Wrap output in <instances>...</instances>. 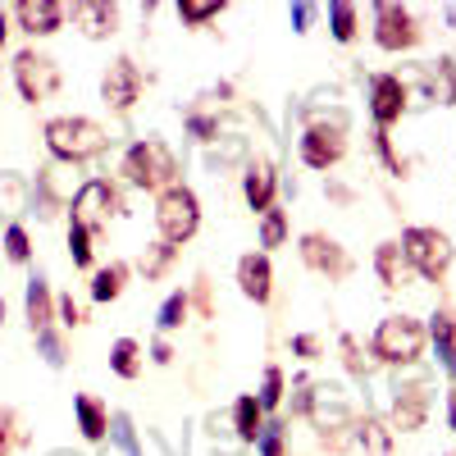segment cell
<instances>
[{
    "mask_svg": "<svg viewBox=\"0 0 456 456\" xmlns=\"http://www.w3.org/2000/svg\"><path fill=\"white\" fill-rule=\"evenodd\" d=\"M311 19H315V5H292V23H297V32H306Z\"/></svg>",
    "mask_w": 456,
    "mask_h": 456,
    "instance_id": "46",
    "label": "cell"
},
{
    "mask_svg": "<svg viewBox=\"0 0 456 456\" xmlns=\"http://www.w3.org/2000/svg\"><path fill=\"white\" fill-rule=\"evenodd\" d=\"M37 342H42V352H46V365H55V370H60V365H64V347H60V338L42 329V333H37Z\"/></svg>",
    "mask_w": 456,
    "mask_h": 456,
    "instance_id": "41",
    "label": "cell"
},
{
    "mask_svg": "<svg viewBox=\"0 0 456 456\" xmlns=\"http://www.w3.org/2000/svg\"><path fill=\"white\" fill-rule=\"evenodd\" d=\"M283 238H288V215L265 210L260 215V247H283Z\"/></svg>",
    "mask_w": 456,
    "mask_h": 456,
    "instance_id": "33",
    "label": "cell"
},
{
    "mask_svg": "<svg viewBox=\"0 0 456 456\" xmlns=\"http://www.w3.org/2000/svg\"><path fill=\"white\" fill-rule=\"evenodd\" d=\"M14 83H19L23 101L42 105V101H51V96L60 92V69H55L51 55L23 51V55H14Z\"/></svg>",
    "mask_w": 456,
    "mask_h": 456,
    "instance_id": "7",
    "label": "cell"
},
{
    "mask_svg": "<svg viewBox=\"0 0 456 456\" xmlns=\"http://www.w3.org/2000/svg\"><path fill=\"white\" fill-rule=\"evenodd\" d=\"M329 28H333V42H356V5H347V0L329 5Z\"/></svg>",
    "mask_w": 456,
    "mask_h": 456,
    "instance_id": "27",
    "label": "cell"
},
{
    "mask_svg": "<svg viewBox=\"0 0 456 456\" xmlns=\"http://www.w3.org/2000/svg\"><path fill=\"white\" fill-rule=\"evenodd\" d=\"M260 411H274L283 402V370L279 365H265V379H260Z\"/></svg>",
    "mask_w": 456,
    "mask_h": 456,
    "instance_id": "32",
    "label": "cell"
},
{
    "mask_svg": "<svg viewBox=\"0 0 456 456\" xmlns=\"http://www.w3.org/2000/svg\"><path fill=\"white\" fill-rule=\"evenodd\" d=\"M447 420H452V429H456V388L447 393Z\"/></svg>",
    "mask_w": 456,
    "mask_h": 456,
    "instance_id": "48",
    "label": "cell"
},
{
    "mask_svg": "<svg viewBox=\"0 0 456 456\" xmlns=\"http://www.w3.org/2000/svg\"><path fill=\"white\" fill-rule=\"evenodd\" d=\"M187 311H192V297H187L183 288L178 292H169L165 297V306H160V329L169 333V329H178L183 320H187Z\"/></svg>",
    "mask_w": 456,
    "mask_h": 456,
    "instance_id": "30",
    "label": "cell"
},
{
    "mask_svg": "<svg viewBox=\"0 0 456 456\" xmlns=\"http://www.w3.org/2000/svg\"><path fill=\"white\" fill-rule=\"evenodd\" d=\"M23 192H28V187L19 183V178H10V174H0V210H23Z\"/></svg>",
    "mask_w": 456,
    "mask_h": 456,
    "instance_id": "37",
    "label": "cell"
},
{
    "mask_svg": "<svg viewBox=\"0 0 456 456\" xmlns=\"http://www.w3.org/2000/svg\"><path fill=\"white\" fill-rule=\"evenodd\" d=\"M219 14H224L219 0H183V5H178V19H183L187 28H201V23H210V19H219Z\"/></svg>",
    "mask_w": 456,
    "mask_h": 456,
    "instance_id": "28",
    "label": "cell"
},
{
    "mask_svg": "<svg viewBox=\"0 0 456 456\" xmlns=\"http://www.w3.org/2000/svg\"><path fill=\"white\" fill-rule=\"evenodd\" d=\"M156 224H160V242H169V247H178V242L192 238L197 228H201V201H197L192 187L174 183L169 192H160V201H156Z\"/></svg>",
    "mask_w": 456,
    "mask_h": 456,
    "instance_id": "4",
    "label": "cell"
},
{
    "mask_svg": "<svg viewBox=\"0 0 456 456\" xmlns=\"http://www.w3.org/2000/svg\"><path fill=\"white\" fill-rule=\"evenodd\" d=\"M429 402H434V393H429L425 379H415V384H397V397H393V429H402V434L425 429Z\"/></svg>",
    "mask_w": 456,
    "mask_h": 456,
    "instance_id": "13",
    "label": "cell"
},
{
    "mask_svg": "<svg viewBox=\"0 0 456 456\" xmlns=\"http://www.w3.org/2000/svg\"><path fill=\"white\" fill-rule=\"evenodd\" d=\"M124 283H128V265L124 260H114V265H105V270H96V279H92V297L96 301H114L124 292Z\"/></svg>",
    "mask_w": 456,
    "mask_h": 456,
    "instance_id": "25",
    "label": "cell"
},
{
    "mask_svg": "<svg viewBox=\"0 0 456 456\" xmlns=\"http://www.w3.org/2000/svg\"><path fill=\"white\" fill-rule=\"evenodd\" d=\"M23 306H28V324H32V333H42V329L51 324V315H55V297H51L46 279H32V283H28Z\"/></svg>",
    "mask_w": 456,
    "mask_h": 456,
    "instance_id": "22",
    "label": "cell"
},
{
    "mask_svg": "<svg viewBox=\"0 0 456 456\" xmlns=\"http://www.w3.org/2000/svg\"><path fill=\"white\" fill-rule=\"evenodd\" d=\"M119 210V192H114V187L105 183V178H92V183H83L78 187V197H73V219H78L83 228H96Z\"/></svg>",
    "mask_w": 456,
    "mask_h": 456,
    "instance_id": "10",
    "label": "cell"
},
{
    "mask_svg": "<svg viewBox=\"0 0 456 456\" xmlns=\"http://www.w3.org/2000/svg\"><path fill=\"white\" fill-rule=\"evenodd\" d=\"M69 256H73L78 270H87V265H92V228H83L78 219L69 224Z\"/></svg>",
    "mask_w": 456,
    "mask_h": 456,
    "instance_id": "31",
    "label": "cell"
},
{
    "mask_svg": "<svg viewBox=\"0 0 456 456\" xmlns=\"http://www.w3.org/2000/svg\"><path fill=\"white\" fill-rule=\"evenodd\" d=\"M187 297H192L197 306H201V315H206V320L215 315V301H210V279H206V274H201V279L192 283V292H187Z\"/></svg>",
    "mask_w": 456,
    "mask_h": 456,
    "instance_id": "42",
    "label": "cell"
},
{
    "mask_svg": "<svg viewBox=\"0 0 456 456\" xmlns=\"http://www.w3.org/2000/svg\"><path fill=\"white\" fill-rule=\"evenodd\" d=\"M374 274H379V283L384 288H406L411 283V260H406V251H402V242H379V251H374Z\"/></svg>",
    "mask_w": 456,
    "mask_h": 456,
    "instance_id": "18",
    "label": "cell"
},
{
    "mask_svg": "<svg viewBox=\"0 0 456 456\" xmlns=\"http://www.w3.org/2000/svg\"><path fill=\"white\" fill-rule=\"evenodd\" d=\"M105 142H110L105 128H101L96 119H83V114H64V119H51V124H46L51 156H55V160H69V165L101 156Z\"/></svg>",
    "mask_w": 456,
    "mask_h": 456,
    "instance_id": "1",
    "label": "cell"
},
{
    "mask_svg": "<svg viewBox=\"0 0 456 456\" xmlns=\"http://www.w3.org/2000/svg\"><path fill=\"white\" fill-rule=\"evenodd\" d=\"M338 347H342V361H347V370H352L356 379H365V374H370V365H365V356H361V347H356V338H342Z\"/></svg>",
    "mask_w": 456,
    "mask_h": 456,
    "instance_id": "40",
    "label": "cell"
},
{
    "mask_svg": "<svg viewBox=\"0 0 456 456\" xmlns=\"http://www.w3.org/2000/svg\"><path fill=\"white\" fill-rule=\"evenodd\" d=\"M5 256H10L14 265H23V260L32 256V242H28V228H23V224H10V228H5Z\"/></svg>",
    "mask_w": 456,
    "mask_h": 456,
    "instance_id": "35",
    "label": "cell"
},
{
    "mask_svg": "<svg viewBox=\"0 0 456 456\" xmlns=\"http://www.w3.org/2000/svg\"><path fill=\"white\" fill-rule=\"evenodd\" d=\"M110 370L119 374V379H137L142 374V347H137L133 338H119L110 347Z\"/></svg>",
    "mask_w": 456,
    "mask_h": 456,
    "instance_id": "26",
    "label": "cell"
},
{
    "mask_svg": "<svg viewBox=\"0 0 456 456\" xmlns=\"http://www.w3.org/2000/svg\"><path fill=\"white\" fill-rule=\"evenodd\" d=\"M306 415L315 420V429H320V443H324V447L342 452V447L352 443L356 420H352L347 402H342V393H338L333 384H315V388H311V406H306Z\"/></svg>",
    "mask_w": 456,
    "mask_h": 456,
    "instance_id": "5",
    "label": "cell"
},
{
    "mask_svg": "<svg viewBox=\"0 0 456 456\" xmlns=\"http://www.w3.org/2000/svg\"><path fill=\"white\" fill-rule=\"evenodd\" d=\"M14 14H19V28L32 32V37H51V32L64 28V5L60 0H19Z\"/></svg>",
    "mask_w": 456,
    "mask_h": 456,
    "instance_id": "17",
    "label": "cell"
},
{
    "mask_svg": "<svg viewBox=\"0 0 456 456\" xmlns=\"http://www.w3.org/2000/svg\"><path fill=\"white\" fill-rule=\"evenodd\" d=\"M356 438L365 443L370 456H393V429L384 420H374V415H365V420L356 425Z\"/></svg>",
    "mask_w": 456,
    "mask_h": 456,
    "instance_id": "23",
    "label": "cell"
},
{
    "mask_svg": "<svg viewBox=\"0 0 456 456\" xmlns=\"http://www.w3.org/2000/svg\"><path fill=\"white\" fill-rule=\"evenodd\" d=\"M55 456H69V452H55Z\"/></svg>",
    "mask_w": 456,
    "mask_h": 456,
    "instance_id": "51",
    "label": "cell"
},
{
    "mask_svg": "<svg viewBox=\"0 0 456 456\" xmlns=\"http://www.w3.org/2000/svg\"><path fill=\"white\" fill-rule=\"evenodd\" d=\"M187 128H192L201 142H210L219 133V119H210V114H187Z\"/></svg>",
    "mask_w": 456,
    "mask_h": 456,
    "instance_id": "43",
    "label": "cell"
},
{
    "mask_svg": "<svg viewBox=\"0 0 456 456\" xmlns=\"http://www.w3.org/2000/svg\"><path fill=\"white\" fill-rule=\"evenodd\" d=\"M124 174H128L133 187H146V192H169L174 178H178V160H174V151L165 142L146 137V142H133L128 146Z\"/></svg>",
    "mask_w": 456,
    "mask_h": 456,
    "instance_id": "2",
    "label": "cell"
},
{
    "mask_svg": "<svg viewBox=\"0 0 456 456\" xmlns=\"http://www.w3.org/2000/svg\"><path fill=\"white\" fill-rule=\"evenodd\" d=\"M274 192H279V174H274V165H270V160H251L247 174H242V197H247V206H251L256 215L274 210Z\"/></svg>",
    "mask_w": 456,
    "mask_h": 456,
    "instance_id": "15",
    "label": "cell"
},
{
    "mask_svg": "<svg viewBox=\"0 0 456 456\" xmlns=\"http://www.w3.org/2000/svg\"><path fill=\"white\" fill-rule=\"evenodd\" d=\"M73 411H78V429H83V438H87V443H101L105 429H110V411H105L92 393H78V397H73Z\"/></svg>",
    "mask_w": 456,
    "mask_h": 456,
    "instance_id": "20",
    "label": "cell"
},
{
    "mask_svg": "<svg viewBox=\"0 0 456 456\" xmlns=\"http://www.w3.org/2000/svg\"><path fill=\"white\" fill-rule=\"evenodd\" d=\"M425 324L415 315H388L374 333V356L384 365H415L425 356Z\"/></svg>",
    "mask_w": 456,
    "mask_h": 456,
    "instance_id": "3",
    "label": "cell"
},
{
    "mask_svg": "<svg viewBox=\"0 0 456 456\" xmlns=\"http://www.w3.org/2000/svg\"><path fill=\"white\" fill-rule=\"evenodd\" d=\"M292 352H297L301 361H315V356H320V338H315V333H297V338H292Z\"/></svg>",
    "mask_w": 456,
    "mask_h": 456,
    "instance_id": "44",
    "label": "cell"
},
{
    "mask_svg": "<svg viewBox=\"0 0 456 456\" xmlns=\"http://www.w3.org/2000/svg\"><path fill=\"white\" fill-rule=\"evenodd\" d=\"M301 260H306L315 274H329V279H347L352 274V256L342 251V242L329 238V233H306L301 238Z\"/></svg>",
    "mask_w": 456,
    "mask_h": 456,
    "instance_id": "12",
    "label": "cell"
},
{
    "mask_svg": "<svg viewBox=\"0 0 456 456\" xmlns=\"http://www.w3.org/2000/svg\"><path fill=\"white\" fill-rule=\"evenodd\" d=\"M73 19H78V28L92 37V42H101V37H110L114 28H119V10L105 5V0H83V5H73Z\"/></svg>",
    "mask_w": 456,
    "mask_h": 456,
    "instance_id": "19",
    "label": "cell"
},
{
    "mask_svg": "<svg viewBox=\"0 0 456 456\" xmlns=\"http://www.w3.org/2000/svg\"><path fill=\"white\" fill-rule=\"evenodd\" d=\"M406 101H411V92H406V83L397 78V73H374L370 78V114L384 133L406 114Z\"/></svg>",
    "mask_w": 456,
    "mask_h": 456,
    "instance_id": "9",
    "label": "cell"
},
{
    "mask_svg": "<svg viewBox=\"0 0 456 456\" xmlns=\"http://www.w3.org/2000/svg\"><path fill=\"white\" fill-rule=\"evenodd\" d=\"M374 42L384 51H411L420 42V23L406 5H374Z\"/></svg>",
    "mask_w": 456,
    "mask_h": 456,
    "instance_id": "8",
    "label": "cell"
},
{
    "mask_svg": "<svg viewBox=\"0 0 456 456\" xmlns=\"http://www.w3.org/2000/svg\"><path fill=\"white\" fill-rule=\"evenodd\" d=\"M429 333H434V342H438V361H443V370L456 374V320H452V315H434Z\"/></svg>",
    "mask_w": 456,
    "mask_h": 456,
    "instance_id": "24",
    "label": "cell"
},
{
    "mask_svg": "<svg viewBox=\"0 0 456 456\" xmlns=\"http://www.w3.org/2000/svg\"><path fill=\"white\" fill-rule=\"evenodd\" d=\"M347 156V128H329V124H311L301 137V160L311 169H333Z\"/></svg>",
    "mask_w": 456,
    "mask_h": 456,
    "instance_id": "11",
    "label": "cell"
},
{
    "mask_svg": "<svg viewBox=\"0 0 456 456\" xmlns=\"http://www.w3.org/2000/svg\"><path fill=\"white\" fill-rule=\"evenodd\" d=\"M0 324H5V301H0Z\"/></svg>",
    "mask_w": 456,
    "mask_h": 456,
    "instance_id": "50",
    "label": "cell"
},
{
    "mask_svg": "<svg viewBox=\"0 0 456 456\" xmlns=\"http://www.w3.org/2000/svg\"><path fill=\"white\" fill-rule=\"evenodd\" d=\"M374 151H379V156H384V165H388V174H397V178H406V160L397 156V151H393V137L384 133V128H379L374 133Z\"/></svg>",
    "mask_w": 456,
    "mask_h": 456,
    "instance_id": "36",
    "label": "cell"
},
{
    "mask_svg": "<svg viewBox=\"0 0 456 456\" xmlns=\"http://www.w3.org/2000/svg\"><path fill=\"white\" fill-rule=\"evenodd\" d=\"M0 46H5V10H0Z\"/></svg>",
    "mask_w": 456,
    "mask_h": 456,
    "instance_id": "49",
    "label": "cell"
},
{
    "mask_svg": "<svg viewBox=\"0 0 456 456\" xmlns=\"http://www.w3.org/2000/svg\"><path fill=\"white\" fill-rule=\"evenodd\" d=\"M114 443H119V456H142L137 443H133V425H128V415H114ZM105 456H114L105 447Z\"/></svg>",
    "mask_w": 456,
    "mask_h": 456,
    "instance_id": "38",
    "label": "cell"
},
{
    "mask_svg": "<svg viewBox=\"0 0 456 456\" xmlns=\"http://www.w3.org/2000/svg\"><path fill=\"white\" fill-rule=\"evenodd\" d=\"M256 447H260V456H283V425H265Z\"/></svg>",
    "mask_w": 456,
    "mask_h": 456,
    "instance_id": "39",
    "label": "cell"
},
{
    "mask_svg": "<svg viewBox=\"0 0 456 456\" xmlns=\"http://www.w3.org/2000/svg\"><path fill=\"white\" fill-rule=\"evenodd\" d=\"M19 443H28V434L19 429V415L0 406V456H10Z\"/></svg>",
    "mask_w": 456,
    "mask_h": 456,
    "instance_id": "34",
    "label": "cell"
},
{
    "mask_svg": "<svg viewBox=\"0 0 456 456\" xmlns=\"http://www.w3.org/2000/svg\"><path fill=\"white\" fill-rule=\"evenodd\" d=\"M174 251H178V247H169V242H151V247L142 251V274H146V279H160L169 265H174Z\"/></svg>",
    "mask_w": 456,
    "mask_h": 456,
    "instance_id": "29",
    "label": "cell"
},
{
    "mask_svg": "<svg viewBox=\"0 0 456 456\" xmlns=\"http://www.w3.org/2000/svg\"><path fill=\"white\" fill-rule=\"evenodd\" d=\"M260 429H265L260 402H256V397H238V402H233V434H238V443L251 447V443L260 438Z\"/></svg>",
    "mask_w": 456,
    "mask_h": 456,
    "instance_id": "21",
    "label": "cell"
},
{
    "mask_svg": "<svg viewBox=\"0 0 456 456\" xmlns=\"http://www.w3.org/2000/svg\"><path fill=\"white\" fill-rule=\"evenodd\" d=\"M238 288L247 301H256V306H265V301L274 297V270H270V256H242L238 260Z\"/></svg>",
    "mask_w": 456,
    "mask_h": 456,
    "instance_id": "16",
    "label": "cell"
},
{
    "mask_svg": "<svg viewBox=\"0 0 456 456\" xmlns=\"http://www.w3.org/2000/svg\"><path fill=\"white\" fill-rule=\"evenodd\" d=\"M151 356H156V365H169V361H174V347H169V342L160 338L156 347H151Z\"/></svg>",
    "mask_w": 456,
    "mask_h": 456,
    "instance_id": "47",
    "label": "cell"
},
{
    "mask_svg": "<svg viewBox=\"0 0 456 456\" xmlns=\"http://www.w3.org/2000/svg\"><path fill=\"white\" fill-rule=\"evenodd\" d=\"M60 320L69 324V329H78L87 315H83V306H78V301H73V297H60Z\"/></svg>",
    "mask_w": 456,
    "mask_h": 456,
    "instance_id": "45",
    "label": "cell"
},
{
    "mask_svg": "<svg viewBox=\"0 0 456 456\" xmlns=\"http://www.w3.org/2000/svg\"><path fill=\"white\" fill-rule=\"evenodd\" d=\"M402 251L411 260V270L434 279V283L452 270V238L443 233V228H406V233H402Z\"/></svg>",
    "mask_w": 456,
    "mask_h": 456,
    "instance_id": "6",
    "label": "cell"
},
{
    "mask_svg": "<svg viewBox=\"0 0 456 456\" xmlns=\"http://www.w3.org/2000/svg\"><path fill=\"white\" fill-rule=\"evenodd\" d=\"M101 96H105V105L110 110H133L137 105V96H142V73H137V64L133 60H114L110 69H105V78H101Z\"/></svg>",
    "mask_w": 456,
    "mask_h": 456,
    "instance_id": "14",
    "label": "cell"
}]
</instances>
